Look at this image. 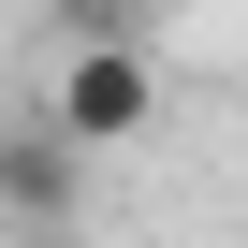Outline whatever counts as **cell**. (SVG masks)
Listing matches in <instances>:
<instances>
[{"label": "cell", "instance_id": "1", "mask_svg": "<svg viewBox=\"0 0 248 248\" xmlns=\"http://www.w3.org/2000/svg\"><path fill=\"white\" fill-rule=\"evenodd\" d=\"M30 117H44L73 161H102V146H132L146 117H161V59H146V44H117V30H88V44H59V73H44Z\"/></svg>", "mask_w": 248, "mask_h": 248}, {"label": "cell", "instance_id": "2", "mask_svg": "<svg viewBox=\"0 0 248 248\" xmlns=\"http://www.w3.org/2000/svg\"><path fill=\"white\" fill-rule=\"evenodd\" d=\"M88 204V161L44 132V117H0V219H30V233H59Z\"/></svg>", "mask_w": 248, "mask_h": 248}]
</instances>
